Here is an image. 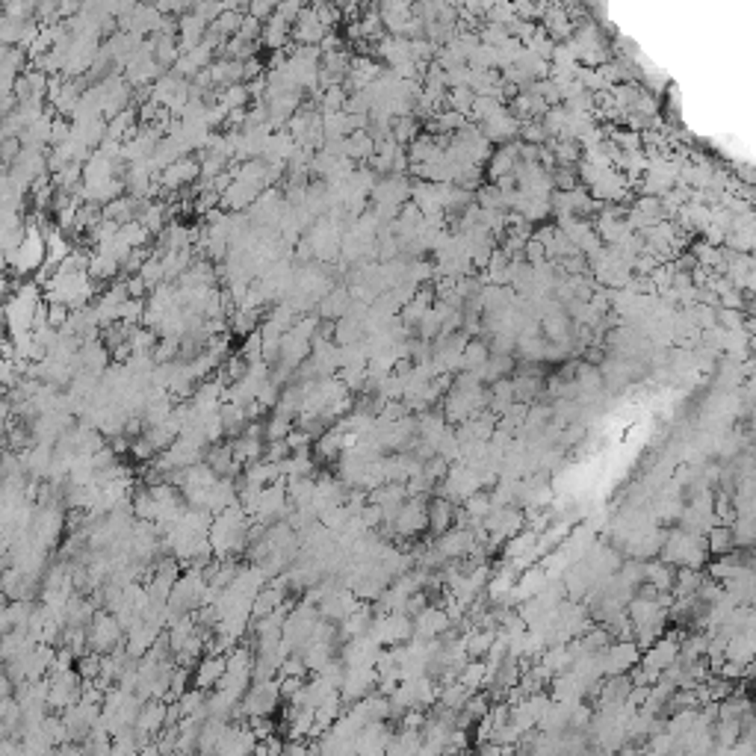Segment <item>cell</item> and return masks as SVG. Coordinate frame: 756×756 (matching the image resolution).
Instances as JSON below:
<instances>
[{
  "mask_svg": "<svg viewBox=\"0 0 756 756\" xmlns=\"http://www.w3.org/2000/svg\"><path fill=\"white\" fill-rule=\"evenodd\" d=\"M130 455H133V461H142V464H151L157 455H160V449L151 443V438H136L133 440V446H130Z\"/></svg>",
  "mask_w": 756,
  "mask_h": 756,
  "instance_id": "obj_15",
  "label": "cell"
},
{
  "mask_svg": "<svg viewBox=\"0 0 756 756\" xmlns=\"http://www.w3.org/2000/svg\"><path fill=\"white\" fill-rule=\"evenodd\" d=\"M293 426H296L293 417H284V413L272 411V417L266 420V440H284L293 431Z\"/></svg>",
  "mask_w": 756,
  "mask_h": 756,
  "instance_id": "obj_10",
  "label": "cell"
},
{
  "mask_svg": "<svg viewBox=\"0 0 756 756\" xmlns=\"http://www.w3.org/2000/svg\"><path fill=\"white\" fill-rule=\"evenodd\" d=\"M452 517H455L452 499H446V496L428 499V532H431V538H440L443 532L452 529V523H455Z\"/></svg>",
  "mask_w": 756,
  "mask_h": 756,
  "instance_id": "obj_4",
  "label": "cell"
},
{
  "mask_svg": "<svg viewBox=\"0 0 756 756\" xmlns=\"http://www.w3.org/2000/svg\"><path fill=\"white\" fill-rule=\"evenodd\" d=\"M278 689L284 700H293L304 689V677H278Z\"/></svg>",
  "mask_w": 756,
  "mask_h": 756,
  "instance_id": "obj_18",
  "label": "cell"
},
{
  "mask_svg": "<svg viewBox=\"0 0 756 756\" xmlns=\"http://www.w3.org/2000/svg\"><path fill=\"white\" fill-rule=\"evenodd\" d=\"M124 641H128V633L121 629L118 618L110 608H98L95 621L89 623V647H92L95 653H113Z\"/></svg>",
  "mask_w": 756,
  "mask_h": 756,
  "instance_id": "obj_1",
  "label": "cell"
},
{
  "mask_svg": "<svg viewBox=\"0 0 756 756\" xmlns=\"http://www.w3.org/2000/svg\"><path fill=\"white\" fill-rule=\"evenodd\" d=\"M92 461H95V470H104V467H113V464H118V452L116 449L106 443V446H101L98 452L92 455Z\"/></svg>",
  "mask_w": 756,
  "mask_h": 756,
  "instance_id": "obj_19",
  "label": "cell"
},
{
  "mask_svg": "<svg viewBox=\"0 0 756 756\" xmlns=\"http://www.w3.org/2000/svg\"><path fill=\"white\" fill-rule=\"evenodd\" d=\"M225 671H228V656H219V653H204V659L195 665L192 679H195V686H198V689L210 691V689H216V686H219V682H222Z\"/></svg>",
  "mask_w": 756,
  "mask_h": 756,
  "instance_id": "obj_3",
  "label": "cell"
},
{
  "mask_svg": "<svg viewBox=\"0 0 756 756\" xmlns=\"http://www.w3.org/2000/svg\"><path fill=\"white\" fill-rule=\"evenodd\" d=\"M74 668L80 671V677H83V679H95V677L101 674V653H95V650H89V653H83V656H77V662H74Z\"/></svg>",
  "mask_w": 756,
  "mask_h": 756,
  "instance_id": "obj_14",
  "label": "cell"
},
{
  "mask_svg": "<svg viewBox=\"0 0 756 756\" xmlns=\"http://www.w3.org/2000/svg\"><path fill=\"white\" fill-rule=\"evenodd\" d=\"M308 662H304V653H290L284 662H281V668H278V677H308Z\"/></svg>",
  "mask_w": 756,
  "mask_h": 756,
  "instance_id": "obj_13",
  "label": "cell"
},
{
  "mask_svg": "<svg viewBox=\"0 0 756 756\" xmlns=\"http://www.w3.org/2000/svg\"><path fill=\"white\" fill-rule=\"evenodd\" d=\"M343 435H346L343 428L331 426V428L326 431V435L313 440V452H316V458H319L322 464H331V461L337 464V461H340V455H343V446H346V443H343Z\"/></svg>",
  "mask_w": 756,
  "mask_h": 756,
  "instance_id": "obj_5",
  "label": "cell"
},
{
  "mask_svg": "<svg viewBox=\"0 0 756 756\" xmlns=\"http://www.w3.org/2000/svg\"><path fill=\"white\" fill-rule=\"evenodd\" d=\"M464 508L470 511V517H479V520H484L488 517L491 511H494V499H491V494H473V496H467L464 499Z\"/></svg>",
  "mask_w": 756,
  "mask_h": 756,
  "instance_id": "obj_12",
  "label": "cell"
},
{
  "mask_svg": "<svg viewBox=\"0 0 756 756\" xmlns=\"http://www.w3.org/2000/svg\"><path fill=\"white\" fill-rule=\"evenodd\" d=\"M488 357H491V349L484 346L482 340H473V343H467V349H464V369H482L488 364Z\"/></svg>",
  "mask_w": 756,
  "mask_h": 756,
  "instance_id": "obj_11",
  "label": "cell"
},
{
  "mask_svg": "<svg viewBox=\"0 0 756 756\" xmlns=\"http://www.w3.org/2000/svg\"><path fill=\"white\" fill-rule=\"evenodd\" d=\"M284 697L275 679H263V682H251L248 691L243 694V712L245 715H272L281 709Z\"/></svg>",
  "mask_w": 756,
  "mask_h": 756,
  "instance_id": "obj_2",
  "label": "cell"
},
{
  "mask_svg": "<svg viewBox=\"0 0 756 756\" xmlns=\"http://www.w3.org/2000/svg\"><path fill=\"white\" fill-rule=\"evenodd\" d=\"M458 679H461L470 691H479L482 686H488V665L479 662V659H470V662L464 665V671H461Z\"/></svg>",
  "mask_w": 756,
  "mask_h": 756,
  "instance_id": "obj_9",
  "label": "cell"
},
{
  "mask_svg": "<svg viewBox=\"0 0 756 756\" xmlns=\"http://www.w3.org/2000/svg\"><path fill=\"white\" fill-rule=\"evenodd\" d=\"M290 443L287 440H266V449H263V461H272V464H281L284 458H290Z\"/></svg>",
  "mask_w": 756,
  "mask_h": 756,
  "instance_id": "obj_16",
  "label": "cell"
},
{
  "mask_svg": "<svg viewBox=\"0 0 756 756\" xmlns=\"http://www.w3.org/2000/svg\"><path fill=\"white\" fill-rule=\"evenodd\" d=\"M706 547L715 555L733 552V547H735V532H733V526L730 523H712L709 532H706Z\"/></svg>",
  "mask_w": 756,
  "mask_h": 756,
  "instance_id": "obj_8",
  "label": "cell"
},
{
  "mask_svg": "<svg viewBox=\"0 0 756 756\" xmlns=\"http://www.w3.org/2000/svg\"><path fill=\"white\" fill-rule=\"evenodd\" d=\"M248 727L257 739H269V735L275 733V721L269 715H248Z\"/></svg>",
  "mask_w": 756,
  "mask_h": 756,
  "instance_id": "obj_17",
  "label": "cell"
},
{
  "mask_svg": "<svg viewBox=\"0 0 756 756\" xmlns=\"http://www.w3.org/2000/svg\"><path fill=\"white\" fill-rule=\"evenodd\" d=\"M266 449V438H251V435H240L233 440V458H237L243 467H248L251 461H260Z\"/></svg>",
  "mask_w": 756,
  "mask_h": 756,
  "instance_id": "obj_7",
  "label": "cell"
},
{
  "mask_svg": "<svg viewBox=\"0 0 756 756\" xmlns=\"http://www.w3.org/2000/svg\"><path fill=\"white\" fill-rule=\"evenodd\" d=\"M230 727V718H222V715H210L207 721L201 724V739H198V750L201 753H216L219 747L225 730Z\"/></svg>",
  "mask_w": 756,
  "mask_h": 756,
  "instance_id": "obj_6",
  "label": "cell"
}]
</instances>
